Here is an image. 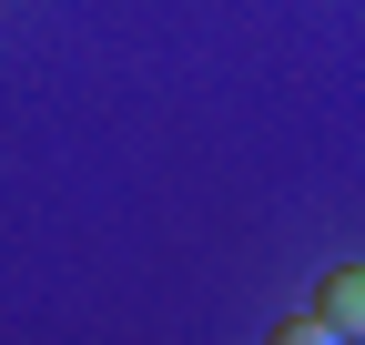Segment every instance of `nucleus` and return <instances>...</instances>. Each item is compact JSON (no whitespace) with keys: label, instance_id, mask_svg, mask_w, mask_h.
Returning <instances> with one entry per match:
<instances>
[{"label":"nucleus","instance_id":"obj_1","mask_svg":"<svg viewBox=\"0 0 365 345\" xmlns=\"http://www.w3.org/2000/svg\"><path fill=\"white\" fill-rule=\"evenodd\" d=\"M314 335H345V345H365V264H335L325 284H314Z\"/></svg>","mask_w":365,"mask_h":345}]
</instances>
